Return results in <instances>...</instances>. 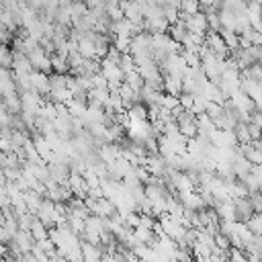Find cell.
Wrapping results in <instances>:
<instances>
[{"instance_id":"obj_10","label":"cell","mask_w":262,"mask_h":262,"mask_svg":"<svg viewBox=\"0 0 262 262\" xmlns=\"http://www.w3.org/2000/svg\"><path fill=\"white\" fill-rule=\"evenodd\" d=\"M199 94H203L209 102H217V104H223L225 100H227V96L223 94V90L219 88V84L217 82H205V86L201 88V92Z\"/></svg>"},{"instance_id":"obj_20","label":"cell","mask_w":262,"mask_h":262,"mask_svg":"<svg viewBox=\"0 0 262 262\" xmlns=\"http://www.w3.org/2000/svg\"><path fill=\"white\" fill-rule=\"evenodd\" d=\"M29 231H31V235H33V239H35V242H43V239H47V237H49V227H47L43 221H39L35 215H33V219H31Z\"/></svg>"},{"instance_id":"obj_42","label":"cell","mask_w":262,"mask_h":262,"mask_svg":"<svg viewBox=\"0 0 262 262\" xmlns=\"http://www.w3.org/2000/svg\"><path fill=\"white\" fill-rule=\"evenodd\" d=\"M205 115L213 121H217L221 115H223V104H217V102H209L207 108H205Z\"/></svg>"},{"instance_id":"obj_23","label":"cell","mask_w":262,"mask_h":262,"mask_svg":"<svg viewBox=\"0 0 262 262\" xmlns=\"http://www.w3.org/2000/svg\"><path fill=\"white\" fill-rule=\"evenodd\" d=\"M162 90L168 92V94L180 96L182 94V78H174V76L164 74V86H162Z\"/></svg>"},{"instance_id":"obj_17","label":"cell","mask_w":262,"mask_h":262,"mask_svg":"<svg viewBox=\"0 0 262 262\" xmlns=\"http://www.w3.org/2000/svg\"><path fill=\"white\" fill-rule=\"evenodd\" d=\"M188 33H190V31L186 29L184 20H176L174 25H170V27H168V35H170V39H172L174 43H178L180 47H182V43L186 41Z\"/></svg>"},{"instance_id":"obj_50","label":"cell","mask_w":262,"mask_h":262,"mask_svg":"<svg viewBox=\"0 0 262 262\" xmlns=\"http://www.w3.org/2000/svg\"><path fill=\"white\" fill-rule=\"evenodd\" d=\"M137 2H141V4H143V6H147V4H154V2H156V0H137Z\"/></svg>"},{"instance_id":"obj_15","label":"cell","mask_w":262,"mask_h":262,"mask_svg":"<svg viewBox=\"0 0 262 262\" xmlns=\"http://www.w3.org/2000/svg\"><path fill=\"white\" fill-rule=\"evenodd\" d=\"M252 166H254V164H252L246 156H242L239 149H237V154H235L233 160H231V172H233V176H235V178L246 176V174L252 170Z\"/></svg>"},{"instance_id":"obj_25","label":"cell","mask_w":262,"mask_h":262,"mask_svg":"<svg viewBox=\"0 0 262 262\" xmlns=\"http://www.w3.org/2000/svg\"><path fill=\"white\" fill-rule=\"evenodd\" d=\"M219 35H221V39H223L225 47L229 49V53H231L233 49H237V47H239V35H237L235 31H229V29H219Z\"/></svg>"},{"instance_id":"obj_53","label":"cell","mask_w":262,"mask_h":262,"mask_svg":"<svg viewBox=\"0 0 262 262\" xmlns=\"http://www.w3.org/2000/svg\"><path fill=\"white\" fill-rule=\"evenodd\" d=\"M260 141H262V137H260Z\"/></svg>"},{"instance_id":"obj_41","label":"cell","mask_w":262,"mask_h":262,"mask_svg":"<svg viewBox=\"0 0 262 262\" xmlns=\"http://www.w3.org/2000/svg\"><path fill=\"white\" fill-rule=\"evenodd\" d=\"M209 100L203 96V94H194V102H192V115H203L205 108H207Z\"/></svg>"},{"instance_id":"obj_7","label":"cell","mask_w":262,"mask_h":262,"mask_svg":"<svg viewBox=\"0 0 262 262\" xmlns=\"http://www.w3.org/2000/svg\"><path fill=\"white\" fill-rule=\"evenodd\" d=\"M121 8H123V16L135 25L143 23V4L137 0H121Z\"/></svg>"},{"instance_id":"obj_51","label":"cell","mask_w":262,"mask_h":262,"mask_svg":"<svg viewBox=\"0 0 262 262\" xmlns=\"http://www.w3.org/2000/svg\"><path fill=\"white\" fill-rule=\"evenodd\" d=\"M250 2H258V4H262V0H250Z\"/></svg>"},{"instance_id":"obj_47","label":"cell","mask_w":262,"mask_h":262,"mask_svg":"<svg viewBox=\"0 0 262 262\" xmlns=\"http://www.w3.org/2000/svg\"><path fill=\"white\" fill-rule=\"evenodd\" d=\"M244 250H252V252H258L262 256V235H254V239L250 244H246Z\"/></svg>"},{"instance_id":"obj_44","label":"cell","mask_w":262,"mask_h":262,"mask_svg":"<svg viewBox=\"0 0 262 262\" xmlns=\"http://www.w3.org/2000/svg\"><path fill=\"white\" fill-rule=\"evenodd\" d=\"M248 199H250V203H252L254 213H262V190L248 192Z\"/></svg>"},{"instance_id":"obj_35","label":"cell","mask_w":262,"mask_h":262,"mask_svg":"<svg viewBox=\"0 0 262 262\" xmlns=\"http://www.w3.org/2000/svg\"><path fill=\"white\" fill-rule=\"evenodd\" d=\"M239 74L250 78V80H254V82H258V84H262V63H252L246 70H242Z\"/></svg>"},{"instance_id":"obj_43","label":"cell","mask_w":262,"mask_h":262,"mask_svg":"<svg viewBox=\"0 0 262 262\" xmlns=\"http://www.w3.org/2000/svg\"><path fill=\"white\" fill-rule=\"evenodd\" d=\"M213 242H215V248H219L221 252H227L231 246H229V237L227 235H223L221 231H217L215 235H213Z\"/></svg>"},{"instance_id":"obj_49","label":"cell","mask_w":262,"mask_h":262,"mask_svg":"<svg viewBox=\"0 0 262 262\" xmlns=\"http://www.w3.org/2000/svg\"><path fill=\"white\" fill-rule=\"evenodd\" d=\"M178 2L180 0H156V4H160V6L162 4H174V6H178Z\"/></svg>"},{"instance_id":"obj_33","label":"cell","mask_w":262,"mask_h":262,"mask_svg":"<svg viewBox=\"0 0 262 262\" xmlns=\"http://www.w3.org/2000/svg\"><path fill=\"white\" fill-rule=\"evenodd\" d=\"M178 10H180V14H186V16L196 14V12H201V2L199 0H180Z\"/></svg>"},{"instance_id":"obj_12","label":"cell","mask_w":262,"mask_h":262,"mask_svg":"<svg viewBox=\"0 0 262 262\" xmlns=\"http://www.w3.org/2000/svg\"><path fill=\"white\" fill-rule=\"evenodd\" d=\"M80 248H82V258L84 262H100L102 254H104V246L102 244H90V242H80Z\"/></svg>"},{"instance_id":"obj_16","label":"cell","mask_w":262,"mask_h":262,"mask_svg":"<svg viewBox=\"0 0 262 262\" xmlns=\"http://www.w3.org/2000/svg\"><path fill=\"white\" fill-rule=\"evenodd\" d=\"M16 82H14V76L6 70V68H0V98L2 96H8L12 92H16Z\"/></svg>"},{"instance_id":"obj_48","label":"cell","mask_w":262,"mask_h":262,"mask_svg":"<svg viewBox=\"0 0 262 262\" xmlns=\"http://www.w3.org/2000/svg\"><path fill=\"white\" fill-rule=\"evenodd\" d=\"M82 2H84L88 8H96V6H100V4H102L100 0H82Z\"/></svg>"},{"instance_id":"obj_18","label":"cell","mask_w":262,"mask_h":262,"mask_svg":"<svg viewBox=\"0 0 262 262\" xmlns=\"http://www.w3.org/2000/svg\"><path fill=\"white\" fill-rule=\"evenodd\" d=\"M119 149H121L119 143H108V141H106V143H100V145L96 147V156H98L102 162L108 164V162H113V160L119 158Z\"/></svg>"},{"instance_id":"obj_9","label":"cell","mask_w":262,"mask_h":262,"mask_svg":"<svg viewBox=\"0 0 262 262\" xmlns=\"http://www.w3.org/2000/svg\"><path fill=\"white\" fill-rule=\"evenodd\" d=\"M29 80H31V90H35V92L41 94L43 98L49 96V74H43V72L33 70V72L29 74Z\"/></svg>"},{"instance_id":"obj_11","label":"cell","mask_w":262,"mask_h":262,"mask_svg":"<svg viewBox=\"0 0 262 262\" xmlns=\"http://www.w3.org/2000/svg\"><path fill=\"white\" fill-rule=\"evenodd\" d=\"M68 186H70L72 194H74V196H80V199H84V196L90 192L86 178H84L82 174H76V172H70V178H68Z\"/></svg>"},{"instance_id":"obj_29","label":"cell","mask_w":262,"mask_h":262,"mask_svg":"<svg viewBox=\"0 0 262 262\" xmlns=\"http://www.w3.org/2000/svg\"><path fill=\"white\" fill-rule=\"evenodd\" d=\"M127 117L131 121H145L147 119V106L143 102H133L129 108H127Z\"/></svg>"},{"instance_id":"obj_6","label":"cell","mask_w":262,"mask_h":262,"mask_svg":"<svg viewBox=\"0 0 262 262\" xmlns=\"http://www.w3.org/2000/svg\"><path fill=\"white\" fill-rule=\"evenodd\" d=\"M178 20H184V25H186V29H188L190 33H196V35H205V33L209 31V25H207V16H205L203 12H196V14H190V16H186V14H180V16H178Z\"/></svg>"},{"instance_id":"obj_36","label":"cell","mask_w":262,"mask_h":262,"mask_svg":"<svg viewBox=\"0 0 262 262\" xmlns=\"http://www.w3.org/2000/svg\"><path fill=\"white\" fill-rule=\"evenodd\" d=\"M68 227H70L76 235H82L84 229H86V219L76 217V215H68Z\"/></svg>"},{"instance_id":"obj_19","label":"cell","mask_w":262,"mask_h":262,"mask_svg":"<svg viewBox=\"0 0 262 262\" xmlns=\"http://www.w3.org/2000/svg\"><path fill=\"white\" fill-rule=\"evenodd\" d=\"M215 211H217L219 221H235V209H233V201L231 199L219 201L215 205Z\"/></svg>"},{"instance_id":"obj_31","label":"cell","mask_w":262,"mask_h":262,"mask_svg":"<svg viewBox=\"0 0 262 262\" xmlns=\"http://www.w3.org/2000/svg\"><path fill=\"white\" fill-rule=\"evenodd\" d=\"M104 10H106V14H108L111 20H119V18H123L121 0H106V2H104Z\"/></svg>"},{"instance_id":"obj_8","label":"cell","mask_w":262,"mask_h":262,"mask_svg":"<svg viewBox=\"0 0 262 262\" xmlns=\"http://www.w3.org/2000/svg\"><path fill=\"white\" fill-rule=\"evenodd\" d=\"M209 141L215 147H237L235 133L233 131H227V129H219V127L209 135Z\"/></svg>"},{"instance_id":"obj_45","label":"cell","mask_w":262,"mask_h":262,"mask_svg":"<svg viewBox=\"0 0 262 262\" xmlns=\"http://www.w3.org/2000/svg\"><path fill=\"white\" fill-rule=\"evenodd\" d=\"M178 100H180V106H182L184 111H190V113H192V102H194V94L182 92V94L178 96Z\"/></svg>"},{"instance_id":"obj_52","label":"cell","mask_w":262,"mask_h":262,"mask_svg":"<svg viewBox=\"0 0 262 262\" xmlns=\"http://www.w3.org/2000/svg\"><path fill=\"white\" fill-rule=\"evenodd\" d=\"M100 2H106V0H100Z\"/></svg>"},{"instance_id":"obj_27","label":"cell","mask_w":262,"mask_h":262,"mask_svg":"<svg viewBox=\"0 0 262 262\" xmlns=\"http://www.w3.org/2000/svg\"><path fill=\"white\" fill-rule=\"evenodd\" d=\"M2 102L6 106V111L10 115H20V94L18 92H12L8 96H2Z\"/></svg>"},{"instance_id":"obj_22","label":"cell","mask_w":262,"mask_h":262,"mask_svg":"<svg viewBox=\"0 0 262 262\" xmlns=\"http://www.w3.org/2000/svg\"><path fill=\"white\" fill-rule=\"evenodd\" d=\"M219 23H221V29H229V31H235V23H237V12L229 10V8H219Z\"/></svg>"},{"instance_id":"obj_26","label":"cell","mask_w":262,"mask_h":262,"mask_svg":"<svg viewBox=\"0 0 262 262\" xmlns=\"http://www.w3.org/2000/svg\"><path fill=\"white\" fill-rule=\"evenodd\" d=\"M51 72H55V74H68L70 72L68 57L61 55V53H53L51 55Z\"/></svg>"},{"instance_id":"obj_2","label":"cell","mask_w":262,"mask_h":262,"mask_svg":"<svg viewBox=\"0 0 262 262\" xmlns=\"http://www.w3.org/2000/svg\"><path fill=\"white\" fill-rule=\"evenodd\" d=\"M100 76L106 80V86H108L111 92H117V88L121 86V82L125 78V74L121 72L119 63L113 61V59H108V57H102L100 59Z\"/></svg>"},{"instance_id":"obj_5","label":"cell","mask_w":262,"mask_h":262,"mask_svg":"<svg viewBox=\"0 0 262 262\" xmlns=\"http://www.w3.org/2000/svg\"><path fill=\"white\" fill-rule=\"evenodd\" d=\"M205 49L213 55H219V57H227L229 55V49L225 47L219 31H207L205 33Z\"/></svg>"},{"instance_id":"obj_13","label":"cell","mask_w":262,"mask_h":262,"mask_svg":"<svg viewBox=\"0 0 262 262\" xmlns=\"http://www.w3.org/2000/svg\"><path fill=\"white\" fill-rule=\"evenodd\" d=\"M233 209H235V221H242V223H246V221L252 217V213H254L252 203H250L248 196L233 199Z\"/></svg>"},{"instance_id":"obj_34","label":"cell","mask_w":262,"mask_h":262,"mask_svg":"<svg viewBox=\"0 0 262 262\" xmlns=\"http://www.w3.org/2000/svg\"><path fill=\"white\" fill-rule=\"evenodd\" d=\"M12 61H14V51L6 43H0V68L10 70L12 68Z\"/></svg>"},{"instance_id":"obj_39","label":"cell","mask_w":262,"mask_h":262,"mask_svg":"<svg viewBox=\"0 0 262 262\" xmlns=\"http://www.w3.org/2000/svg\"><path fill=\"white\" fill-rule=\"evenodd\" d=\"M119 68H121L123 74H131V72H135V59H133V55L123 53L121 59H119Z\"/></svg>"},{"instance_id":"obj_30","label":"cell","mask_w":262,"mask_h":262,"mask_svg":"<svg viewBox=\"0 0 262 262\" xmlns=\"http://www.w3.org/2000/svg\"><path fill=\"white\" fill-rule=\"evenodd\" d=\"M231 233H235L242 242H244V248H246V244H250L252 239H254V233L248 229V225L246 223H242V221H235V225H233V231Z\"/></svg>"},{"instance_id":"obj_38","label":"cell","mask_w":262,"mask_h":262,"mask_svg":"<svg viewBox=\"0 0 262 262\" xmlns=\"http://www.w3.org/2000/svg\"><path fill=\"white\" fill-rule=\"evenodd\" d=\"M246 225L254 235H262V213H252V217L246 221Z\"/></svg>"},{"instance_id":"obj_40","label":"cell","mask_w":262,"mask_h":262,"mask_svg":"<svg viewBox=\"0 0 262 262\" xmlns=\"http://www.w3.org/2000/svg\"><path fill=\"white\" fill-rule=\"evenodd\" d=\"M233 133H235L237 145H242V143H252V139H250V133H248V127H246V123H237V127L233 129Z\"/></svg>"},{"instance_id":"obj_14","label":"cell","mask_w":262,"mask_h":262,"mask_svg":"<svg viewBox=\"0 0 262 262\" xmlns=\"http://www.w3.org/2000/svg\"><path fill=\"white\" fill-rule=\"evenodd\" d=\"M239 90H242L244 94H248L254 102L262 100V84H258V82H254V80H250V78H246V76L239 78Z\"/></svg>"},{"instance_id":"obj_37","label":"cell","mask_w":262,"mask_h":262,"mask_svg":"<svg viewBox=\"0 0 262 262\" xmlns=\"http://www.w3.org/2000/svg\"><path fill=\"white\" fill-rule=\"evenodd\" d=\"M123 82H125V84H129V86H131L133 90H137V92H139V90L143 88V84H145V82H143V78L139 76V72H137V70H135V72H131V74H125Z\"/></svg>"},{"instance_id":"obj_46","label":"cell","mask_w":262,"mask_h":262,"mask_svg":"<svg viewBox=\"0 0 262 262\" xmlns=\"http://www.w3.org/2000/svg\"><path fill=\"white\" fill-rule=\"evenodd\" d=\"M246 127H248V133H250V139H252V141H258V139L262 137V129H260L256 123L248 121V123H246Z\"/></svg>"},{"instance_id":"obj_4","label":"cell","mask_w":262,"mask_h":262,"mask_svg":"<svg viewBox=\"0 0 262 262\" xmlns=\"http://www.w3.org/2000/svg\"><path fill=\"white\" fill-rule=\"evenodd\" d=\"M27 57H29L33 70L43 72V74H49V72H51V55H49L41 45H35L33 51H31Z\"/></svg>"},{"instance_id":"obj_1","label":"cell","mask_w":262,"mask_h":262,"mask_svg":"<svg viewBox=\"0 0 262 262\" xmlns=\"http://www.w3.org/2000/svg\"><path fill=\"white\" fill-rule=\"evenodd\" d=\"M201 70H203V74L207 76L209 82H219L221 74L225 70V57L213 55L203 47V51H201Z\"/></svg>"},{"instance_id":"obj_24","label":"cell","mask_w":262,"mask_h":262,"mask_svg":"<svg viewBox=\"0 0 262 262\" xmlns=\"http://www.w3.org/2000/svg\"><path fill=\"white\" fill-rule=\"evenodd\" d=\"M23 199H25L27 211L35 215V211L39 209V205H41V201H43V194H39V192H35V190H31V188H29V190H25Z\"/></svg>"},{"instance_id":"obj_3","label":"cell","mask_w":262,"mask_h":262,"mask_svg":"<svg viewBox=\"0 0 262 262\" xmlns=\"http://www.w3.org/2000/svg\"><path fill=\"white\" fill-rule=\"evenodd\" d=\"M129 55H133V59H137V57H151V35L149 33H137L131 39Z\"/></svg>"},{"instance_id":"obj_28","label":"cell","mask_w":262,"mask_h":262,"mask_svg":"<svg viewBox=\"0 0 262 262\" xmlns=\"http://www.w3.org/2000/svg\"><path fill=\"white\" fill-rule=\"evenodd\" d=\"M86 108H88V100L72 98V100L68 102V113H70L72 117H76V119H82L84 113H86Z\"/></svg>"},{"instance_id":"obj_32","label":"cell","mask_w":262,"mask_h":262,"mask_svg":"<svg viewBox=\"0 0 262 262\" xmlns=\"http://www.w3.org/2000/svg\"><path fill=\"white\" fill-rule=\"evenodd\" d=\"M158 106L168 108V111H174V108H178V106H180V100H178V96H174V94L162 92V94H160V98H158Z\"/></svg>"},{"instance_id":"obj_21","label":"cell","mask_w":262,"mask_h":262,"mask_svg":"<svg viewBox=\"0 0 262 262\" xmlns=\"http://www.w3.org/2000/svg\"><path fill=\"white\" fill-rule=\"evenodd\" d=\"M215 129H217V125H215L213 119H209L205 113H203V115H196V135H205V137H209Z\"/></svg>"}]
</instances>
